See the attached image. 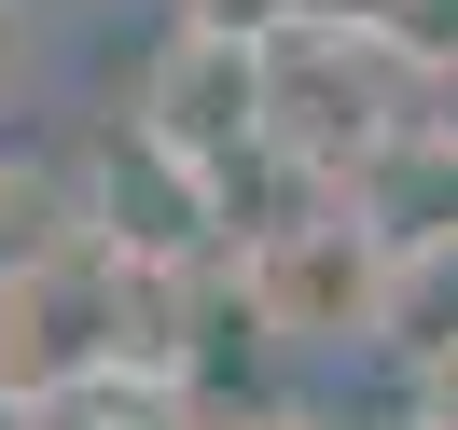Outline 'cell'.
<instances>
[{
    "instance_id": "7a4b0ae2",
    "label": "cell",
    "mask_w": 458,
    "mask_h": 430,
    "mask_svg": "<svg viewBox=\"0 0 458 430\" xmlns=\"http://www.w3.org/2000/svg\"><path fill=\"white\" fill-rule=\"evenodd\" d=\"M417 125V70L389 56V42L334 29V14H306V29L264 42V153H278L292 181H347L375 139H403Z\"/></svg>"
},
{
    "instance_id": "8992f818",
    "label": "cell",
    "mask_w": 458,
    "mask_h": 430,
    "mask_svg": "<svg viewBox=\"0 0 458 430\" xmlns=\"http://www.w3.org/2000/svg\"><path fill=\"white\" fill-rule=\"evenodd\" d=\"M29 430H208V402H195V389H167V375H98V389L42 402Z\"/></svg>"
},
{
    "instance_id": "7c38bea8",
    "label": "cell",
    "mask_w": 458,
    "mask_h": 430,
    "mask_svg": "<svg viewBox=\"0 0 458 430\" xmlns=\"http://www.w3.org/2000/svg\"><path fill=\"white\" fill-rule=\"evenodd\" d=\"M417 417L458 430V347H430V361H417Z\"/></svg>"
},
{
    "instance_id": "5bb4252c",
    "label": "cell",
    "mask_w": 458,
    "mask_h": 430,
    "mask_svg": "<svg viewBox=\"0 0 458 430\" xmlns=\"http://www.w3.org/2000/svg\"><path fill=\"white\" fill-rule=\"evenodd\" d=\"M417 125H430V139H458V56H445V70H417Z\"/></svg>"
},
{
    "instance_id": "3957f363",
    "label": "cell",
    "mask_w": 458,
    "mask_h": 430,
    "mask_svg": "<svg viewBox=\"0 0 458 430\" xmlns=\"http://www.w3.org/2000/svg\"><path fill=\"white\" fill-rule=\"evenodd\" d=\"M56 167H70V223H84V236H112L125 264H223V181H208V167H181V153L153 139L140 112L84 125Z\"/></svg>"
},
{
    "instance_id": "8fae6325",
    "label": "cell",
    "mask_w": 458,
    "mask_h": 430,
    "mask_svg": "<svg viewBox=\"0 0 458 430\" xmlns=\"http://www.w3.org/2000/svg\"><path fill=\"white\" fill-rule=\"evenodd\" d=\"M29 70H42V0H0V112L29 97Z\"/></svg>"
},
{
    "instance_id": "30bf717a",
    "label": "cell",
    "mask_w": 458,
    "mask_h": 430,
    "mask_svg": "<svg viewBox=\"0 0 458 430\" xmlns=\"http://www.w3.org/2000/svg\"><path fill=\"white\" fill-rule=\"evenodd\" d=\"M195 29H236V42H278V29H306L319 0H181Z\"/></svg>"
},
{
    "instance_id": "5b68a950",
    "label": "cell",
    "mask_w": 458,
    "mask_h": 430,
    "mask_svg": "<svg viewBox=\"0 0 458 430\" xmlns=\"http://www.w3.org/2000/svg\"><path fill=\"white\" fill-rule=\"evenodd\" d=\"M347 208H361L389 250H445L458 236V139H430V125H403V139H375L361 167L334 181Z\"/></svg>"
},
{
    "instance_id": "9c48e42d",
    "label": "cell",
    "mask_w": 458,
    "mask_h": 430,
    "mask_svg": "<svg viewBox=\"0 0 458 430\" xmlns=\"http://www.w3.org/2000/svg\"><path fill=\"white\" fill-rule=\"evenodd\" d=\"M334 29H361V42H389L403 70H445L458 56V0H319Z\"/></svg>"
},
{
    "instance_id": "2e32d148",
    "label": "cell",
    "mask_w": 458,
    "mask_h": 430,
    "mask_svg": "<svg viewBox=\"0 0 458 430\" xmlns=\"http://www.w3.org/2000/svg\"><path fill=\"white\" fill-rule=\"evenodd\" d=\"M389 430H430V417H389Z\"/></svg>"
},
{
    "instance_id": "e0dca14e",
    "label": "cell",
    "mask_w": 458,
    "mask_h": 430,
    "mask_svg": "<svg viewBox=\"0 0 458 430\" xmlns=\"http://www.w3.org/2000/svg\"><path fill=\"white\" fill-rule=\"evenodd\" d=\"M167 14H181V0H167Z\"/></svg>"
},
{
    "instance_id": "277c9868",
    "label": "cell",
    "mask_w": 458,
    "mask_h": 430,
    "mask_svg": "<svg viewBox=\"0 0 458 430\" xmlns=\"http://www.w3.org/2000/svg\"><path fill=\"white\" fill-rule=\"evenodd\" d=\"M140 125L181 153V167H208V181L236 195V181L264 167V42L167 14V42L140 56Z\"/></svg>"
},
{
    "instance_id": "6da1fadb",
    "label": "cell",
    "mask_w": 458,
    "mask_h": 430,
    "mask_svg": "<svg viewBox=\"0 0 458 430\" xmlns=\"http://www.w3.org/2000/svg\"><path fill=\"white\" fill-rule=\"evenodd\" d=\"M389 278H403V250L347 195H278L223 250V291L250 306L264 347H292V361H334V347L361 361V347H389Z\"/></svg>"
},
{
    "instance_id": "52a82bcc",
    "label": "cell",
    "mask_w": 458,
    "mask_h": 430,
    "mask_svg": "<svg viewBox=\"0 0 458 430\" xmlns=\"http://www.w3.org/2000/svg\"><path fill=\"white\" fill-rule=\"evenodd\" d=\"M56 236H70V167L56 153H0V278L29 250H56Z\"/></svg>"
},
{
    "instance_id": "ba28073f",
    "label": "cell",
    "mask_w": 458,
    "mask_h": 430,
    "mask_svg": "<svg viewBox=\"0 0 458 430\" xmlns=\"http://www.w3.org/2000/svg\"><path fill=\"white\" fill-rule=\"evenodd\" d=\"M389 347H403V361L458 347V236H445V250H403V278H389Z\"/></svg>"
},
{
    "instance_id": "4fadbf2b",
    "label": "cell",
    "mask_w": 458,
    "mask_h": 430,
    "mask_svg": "<svg viewBox=\"0 0 458 430\" xmlns=\"http://www.w3.org/2000/svg\"><path fill=\"white\" fill-rule=\"evenodd\" d=\"M208 430H347V417H319V402H236V417H208Z\"/></svg>"
},
{
    "instance_id": "9a60e30c",
    "label": "cell",
    "mask_w": 458,
    "mask_h": 430,
    "mask_svg": "<svg viewBox=\"0 0 458 430\" xmlns=\"http://www.w3.org/2000/svg\"><path fill=\"white\" fill-rule=\"evenodd\" d=\"M0 430H29V402H0Z\"/></svg>"
}]
</instances>
